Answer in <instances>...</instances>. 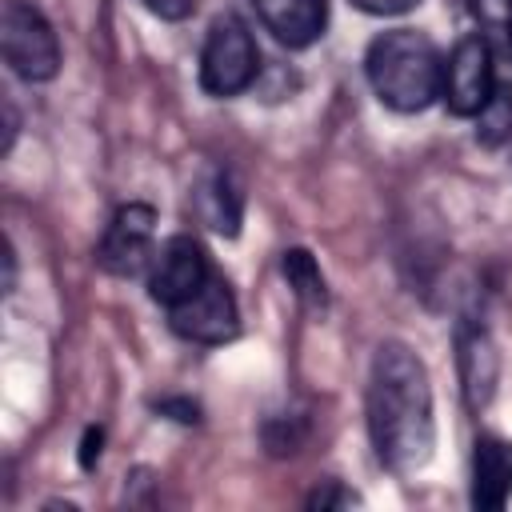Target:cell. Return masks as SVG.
Returning a JSON list of instances; mask_svg holds the SVG:
<instances>
[{"mask_svg":"<svg viewBox=\"0 0 512 512\" xmlns=\"http://www.w3.org/2000/svg\"><path fill=\"white\" fill-rule=\"evenodd\" d=\"M368 432L380 464L392 472H416L432 456V384L420 356L400 340L380 344L372 356Z\"/></svg>","mask_w":512,"mask_h":512,"instance_id":"6da1fadb","label":"cell"},{"mask_svg":"<svg viewBox=\"0 0 512 512\" xmlns=\"http://www.w3.org/2000/svg\"><path fill=\"white\" fill-rule=\"evenodd\" d=\"M364 68H368L376 96L396 112H420L440 96L444 60L424 32L396 28V32L376 36L368 44Z\"/></svg>","mask_w":512,"mask_h":512,"instance_id":"7a4b0ae2","label":"cell"},{"mask_svg":"<svg viewBox=\"0 0 512 512\" xmlns=\"http://www.w3.org/2000/svg\"><path fill=\"white\" fill-rule=\"evenodd\" d=\"M0 48L4 64L24 80H52L60 68V44L52 24L24 0H8L0 8Z\"/></svg>","mask_w":512,"mask_h":512,"instance_id":"3957f363","label":"cell"},{"mask_svg":"<svg viewBox=\"0 0 512 512\" xmlns=\"http://www.w3.org/2000/svg\"><path fill=\"white\" fill-rule=\"evenodd\" d=\"M260 72V52L252 32L244 28V20L236 16H220L208 28L204 52H200V84L212 96H236L244 92Z\"/></svg>","mask_w":512,"mask_h":512,"instance_id":"277c9868","label":"cell"},{"mask_svg":"<svg viewBox=\"0 0 512 512\" xmlns=\"http://www.w3.org/2000/svg\"><path fill=\"white\" fill-rule=\"evenodd\" d=\"M496 80H492V48L484 36H464L452 56L444 60V80H440V96L448 104V112L456 116H476L484 108V100L492 96Z\"/></svg>","mask_w":512,"mask_h":512,"instance_id":"5b68a950","label":"cell"},{"mask_svg":"<svg viewBox=\"0 0 512 512\" xmlns=\"http://www.w3.org/2000/svg\"><path fill=\"white\" fill-rule=\"evenodd\" d=\"M172 316V328L196 344H220V340H232L236 328H240V312H236V300L228 292V284L212 272L188 300L172 304L168 308Z\"/></svg>","mask_w":512,"mask_h":512,"instance_id":"8992f818","label":"cell"},{"mask_svg":"<svg viewBox=\"0 0 512 512\" xmlns=\"http://www.w3.org/2000/svg\"><path fill=\"white\" fill-rule=\"evenodd\" d=\"M208 276H212V268H208L204 248H200L192 236H168V240L152 252V264H148V292H152L156 304L172 308V304L188 300Z\"/></svg>","mask_w":512,"mask_h":512,"instance_id":"52a82bcc","label":"cell"},{"mask_svg":"<svg viewBox=\"0 0 512 512\" xmlns=\"http://www.w3.org/2000/svg\"><path fill=\"white\" fill-rule=\"evenodd\" d=\"M152 232H156V212L148 204H124L104 240H100V268L112 276H136L144 264H152Z\"/></svg>","mask_w":512,"mask_h":512,"instance_id":"ba28073f","label":"cell"},{"mask_svg":"<svg viewBox=\"0 0 512 512\" xmlns=\"http://www.w3.org/2000/svg\"><path fill=\"white\" fill-rule=\"evenodd\" d=\"M456 348H460V384H464V400L472 412H480L492 392H496V376H500V356L492 336L484 332V324L464 320L456 328Z\"/></svg>","mask_w":512,"mask_h":512,"instance_id":"9c48e42d","label":"cell"},{"mask_svg":"<svg viewBox=\"0 0 512 512\" xmlns=\"http://www.w3.org/2000/svg\"><path fill=\"white\" fill-rule=\"evenodd\" d=\"M252 4L264 28L288 48H308L328 24V0H252Z\"/></svg>","mask_w":512,"mask_h":512,"instance_id":"30bf717a","label":"cell"},{"mask_svg":"<svg viewBox=\"0 0 512 512\" xmlns=\"http://www.w3.org/2000/svg\"><path fill=\"white\" fill-rule=\"evenodd\" d=\"M512 500V444L500 436H480L472 452V504L504 508Z\"/></svg>","mask_w":512,"mask_h":512,"instance_id":"8fae6325","label":"cell"},{"mask_svg":"<svg viewBox=\"0 0 512 512\" xmlns=\"http://www.w3.org/2000/svg\"><path fill=\"white\" fill-rule=\"evenodd\" d=\"M196 212L220 236H236L240 232V192H236V184H232L228 172H208L200 180V188H196Z\"/></svg>","mask_w":512,"mask_h":512,"instance_id":"7c38bea8","label":"cell"},{"mask_svg":"<svg viewBox=\"0 0 512 512\" xmlns=\"http://www.w3.org/2000/svg\"><path fill=\"white\" fill-rule=\"evenodd\" d=\"M476 140L484 148L512 140V88L508 84H496L492 96L484 100V108L476 112Z\"/></svg>","mask_w":512,"mask_h":512,"instance_id":"4fadbf2b","label":"cell"},{"mask_svg":"<svg viewBox=\"0 0 512 512\" xmlns=\"http://www.w3.org/2000/svg\"><path fill=\"white\" fill-rule=\"evenodd\" d=\"M284 276H288L292 292H296L308 308H324V304H328V288H324V276H320L312 252H304V248L284 252Z\"/></svg>","mask_w":512,"mask_h":512,"instance_id":"5bb4252c","label":"cell"},{"mask_svg":"<svg viewBox=\"0 0 512 512\" xmlns=\"http://www.w3.org/2000/svg\"><path fill=\"white\" fill-rule=\"evenodd\" d=\"M472 12H476V20H484V24L512 28V0H472Z\"/></svg>","mask_w":512,"mask_h":512,"instance_id":"9a60e30c","label":"cell"},{"mask_svg":"<svg viewBox=\"0 0 512 512\" xmlns=\"http://www.w3.org/2000/svg\"><path fill=\"white\" fill-rule=\"evenodd\" d=\"M360 12H372V16H396V12H408L416 8L420 0H352Z\"/></svg>","mask_w":512,"mask_h":512,"instance_id":"2e32d148","label":"cell"},{"mask_svg":"<svg viewBox=\"0 0 512 512\" xmlns=\"http://www.w3.org/2000/svg\"><path fill=\"white\" fill-rule=\"evenodd\" d=\"M156 16H164V20H184L188 12H192V0H144Z\"/></svg>","mask_w":512,"mask_h":512,"instance_id":"e0dca14e","label":"cell"},{"mask_svg":"<svg viewBox=\"0 0 512 512\" xmlns=\"http://www.w3.org/2000/svg\"><path fill=\"white\" fill-rule=\"evenodd\" d=\"M312 508H328V504H356V496L352 492H344V488H324V492H312V500H308Z\"/></svg>","mask_w":512,"mask_h":512,"instance_id":"ac0fdd59","label":"cell"},{"mask_svg":"<svg viewBox=\"0 0 512 512\" xmlns=\"http://www.w3.org/2000/svg\"><path fill=\"white\" fill-rule=\"evenodd\" d=\"M100 456V428H88V436H84V452H80V464L84 468H92V460Z\"/></svg>","mask_w":512,"mask_h":512,"instance_id":"d6986e66","label":"cell"},{"mask_svg":"<svg viewBox=\"0 0 512 512\" xmlns=\"http://www.w3.org/2000/svg\"><path fill=\"white\" fill-rule=\"evenodd\" d=\"M508 148H512V140H508Z\"/></svg>","mask_w":512,"mask_h":512,"instance_id":"ffe728a7","label":"cell"},{"mask_svg":"<svg viewBox=\"0 0 512 512\" xmlns=\"http://www.w3.org/2000/svg\"><path fill=\"white\" fill-rule=\"evenodd\" d=\"M508 36H512V28H508Z\"/></svg>","mask_w":512,"mask_h":512,"instance_id":"44dd1931","label":"cell"}]
</instances>
